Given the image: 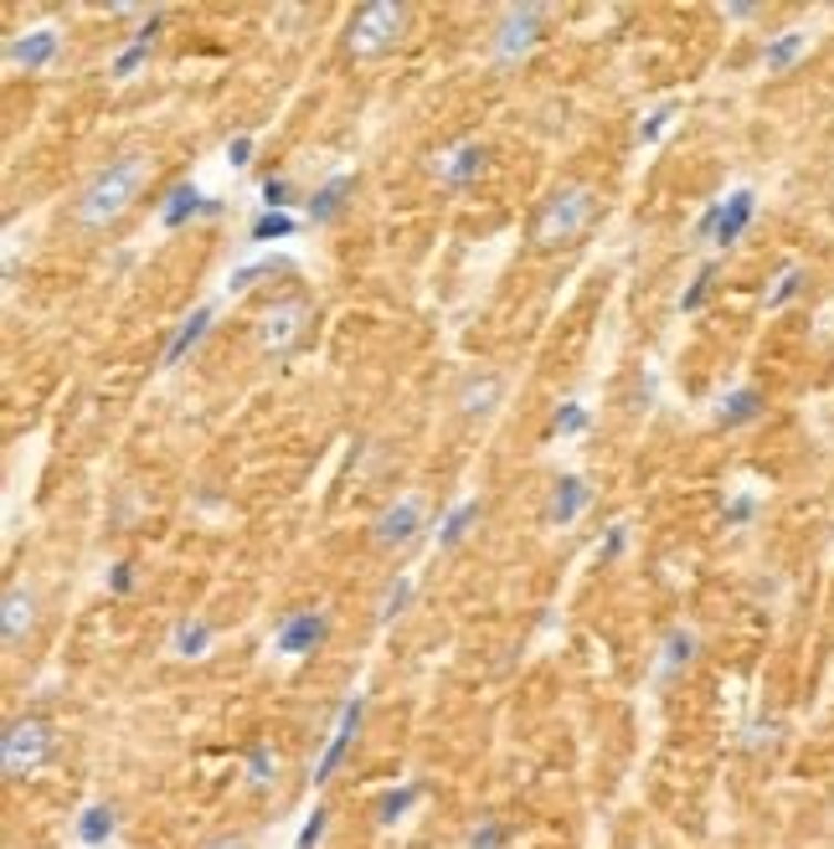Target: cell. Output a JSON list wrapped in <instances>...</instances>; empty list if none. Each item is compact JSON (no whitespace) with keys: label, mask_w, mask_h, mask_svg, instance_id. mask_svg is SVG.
<instances>
[{"label":"cell","mask_w":834,"mask_h":849,"mask_svg":"<svg viewBox=\"0 0 834 849\" xmlns=\"http://www.w3.org/2000/svg\"><path fill=\"white\" fill-rule=\"evenodd\" d=\"M721 521H727V531H737V525H752V521H758V494H737Z\"/></svg>","instance_id":"cell-39"},{"label":"cell","mask_w":834,"mask_h":849,"mask_svg":"<svg viewBox=\"0 0 834 849\" xmlns=\"http://www.w3.org/2000/svg\"><path fill=\"white\" fill-rule=\"evenodd\" d=\"M31 628H37V587L11 581L6 602H0V639H6V649H21Z\"/></svg>","instance_id":"cell-13"},{"label":"cell","mask_w":834,"mask_h":849,"mask_svg":"<svg viewBox=\"0 0 834 849\" xmlns=\"http://www.w3.org/2000/svg\"><path fill=\"white\" fill-rule=\"evenodd\" d=\"M165 15H170V11H165V6H155L145 27L129 31V42H124L119 52L108 57V77H114V83H129V77H135L139 67L149 62V52H155V36H160V27H165Z\"/></svg>","instance_id":"cell-11"},{"label":"cell","mask_w":834,"mask_h":849,"mask_svg":"<svg viewBox=\"0 0 834 849\" xmlns=\"http://www.w3.org/2000/svg\"><path fill=\"white\" fill-rule=\"evenodd\" d=\"M505 824L494 819V814H484V819L469 824V835H463V849H505Z\"/></svg>","instance_id":"cell-32"},{"label":"cell","mask_w":834,"mask_h":849,"mask_svg":"<svg viewBox=\"0 0 834 849\" xmlns=\"http://www.w3.org/2000/svg\"><path fill=\"white\" fill-rule=\"evenodd\" d=\"M711 283H716V263H706V269L690 279L686 294H680V314H700V310H706V298H711Z\"/></svg>","instance_id":"cell-35"},{"label":"cell","mask_w":834,"mask_h":849,"mask_svg":"<svg viewBox=\"0 0 834 849\" xmlns=\"http://www.w3.org/2000/svg\"><path fill=\"white\" fill-rule=\"evenodd\" d=\"M52 752H58L52 721H42V715H15L11 726H6V736H0V773L11 777V783H27V777H37L52 762Z\"/></svg>","instance_id":"cell-4"},{"label":"cell","mask_w":834,"mask_h":849,"mask_svg":"<svg viewBox=\"0 0 834 849\" xmlns=\"http://www.w3.org/2000/svg\"><path fill=\"white\" fill-rule=\"evenodd\" d=\"M325 835H330V808L320 804V808H314V814H310V819L299 824V839H294V849H320V845H325Z\"/></svg>","instance_id":"cell-38"},{"label":"cell","mask_w":834,"mask_h":849,"mask_svg":"<svg viewBox=\"0 0 834 849\" xmlns=\"http://www.w3.org/2000/svg\"><path fill=\"white\" fill-rule=\"evenodd\" d=\"M778 736H783V721H778V715H758V721L742 731V746L747 752H762V746H773Z\"/></svg>","instance_id":"cell-37"},{"label":"cell","mask_w":834,"mask_h":849,"mask_svg":"<svg viewBox=\"0 0 834 849\" xmlns=\"http://www.w3.org/2000/svg\"><path fill=\"white\" fill-rule=\"evenodd\" d=\"M541 21H546L541 6H505V11H500V21H494V31H490V62L500 73L521 67V62L536 52Z\"/></svg>","instance_id":"cell-5"},{"label":"cell","mask_w":834,"mask_h":849,"mask_svg":"<svg viewBox=\"0 0 834 849\" xmlns=\"http://www.w3.org/2000/svg\"><path fill=\"white\" fill-rule=\"evenodd\" d=\"M114 835H119V808L114 804H88L73 824V839L83 849H104Z\"/></svg>","instance_id":"cell-22"},{"label":"cell","mask_w":834,"mask_h":849,"mask_svg":"<svg viewBox=\"0 0 834 849\" xmlns=\"http://www.w3.org/2000/svg\"><path fill=\"white\" fill-rule=\"evenodd\" d=\"M201 849H253V839L248 835H217L211 845H201Z\"/></svg>","instance_id":"cell-44"},{"label":"cell","mask_w":834,"mask_h":849,"mask_svg":"<svg viewBox=\"0 0 834 849\" xmlns=\"http://www.w3.org/2000/svg\"><path fill=\"white\" fill-rule=\"evenodd\" d=\"M505 402V376L490 371V366H479V371H469L459 381V397H454V407H459V418H490L494 407Z\"/></svg>","instance_id":"cell-12"},{"label":"cell","mask_w":834,"mask_h":849,"mask_svg":"<svg viewBox=\"0 0 834 849\" xmlns=\"http://www.w3.org/2000/svg\"><path fill=\"white\" fill-rule=\"evenodd\" d=\"M407 21H413V11H407L403 0H372V6H361V11L351 15V27H345V52L356 62L387 57L392 46L403 42Z\"/></svg>","instance_id":"cell-3"},{"label":"cell","mask_w":834,"mask_h":849,"mask_svg":"<svg viewBox=\"0 0 834 849\" xmlns=\"http://www.w3.org/2000/svg\"><path fill=\"white\" fill-rule=\"evenodd\" d=\"M149 170H155V160H149L145 149H124V155H114L108 165H98L93 180L73 201V222L83 227V232H108V227L139 201V191L149 186Z\"/></svg>","instance_id":"cell-1"},{"label":"cell","mask_w":834,"mask_h":849,"mask_svg":"<svg viewBox=\"0 0 834 849\" xmlns=\"http://www.w3.org/2000/svg\"><path fill=\"white\" fill-rule=\"evenodd\" d=\"M417 804H423V783H403V788H387L382 798H376V824H382V829H397V824H403Z\"/></svg>","instance_id":"cell-27"},{"label":"cell","mask_w":834,"mask_h":849,"mask_svg":"<svg viewBox=\"0 0 834 849\" xmlns=\"http://www.w3.org/2000/svg\"><path fill=\"white\" fill-rule=\"evenodd\" d=\"M325 639H330V612L325 608H294V612H283L279 623H273L269 649L279 659H304V654H314Z\"/></svg>","instance_id":"cell-7"},{"label":"cell","mask_w":834,"mask_h":849,"mask_svg":"<svg viewBox=\"0 0 834 849\" xmlns=\"http://www.w3.org/2000/svg\"><path fill=\"white\" fill-rule=\"evenodd\" d=\"M628 552V525H608V536L597 546V562H618Z\"/></svg>","instance_id":"cell-40"},{"label":"cell","mask_w":834,"mask_h":849,"mask_svg":"<svg viewBox=\"0 0 834 849\" xmlns=\"http://www.w3.org/2000/svg\"><path fill=\"white\" fill-rule=\"evenodd\" d=\"M423 536V494H403V500H392L382 515L372 521V546L376 552H407L413 541Z\"/></svg>","instance_id":"cell-8"},{"label":"cell","mask_w":834,"mask_h":849,"mask_svg":"<svg viewBox=\"0 0 834 849\" xmlns=\"http://www.w3.org/2000/svg\"><path fill=\"white\" fill-rule=\"evenodd\" d=\"M587 505H593V484L582 474H562L552 484V494H546V525H552V531H566V525L582 521Z\"/></svg>","instance_id":"cell-14"},{"label":"cell","mask_w":834,"mask_h":849,"mask_svg":"<svg viewBox=\"0 0 834 849\" xmlns=\"http://www.w3.org/2000/svg\"><path fill=\"white\" fill-rule=\"evenodd\" d=\"M716 222H721V201H711V207L700 211V222H696V242H711V238H716Z\"/></svg>","instance_id":"cell-43"},{"label":"cell","mask_w":834,"mask_h":849,"mask_svg":"<svg viewBox=\"0 0 834 849\" xmlns=\"http://www.w3.org/2000/svg\"><path fill=\"white\" fill-rule=\"evenodd\" d=\"M211 643H217V628H211V618H201V612H191V618H180V623L170 628V654L176 659H207Z\"/></svg>","instance_id":"cell-21"},{"label":"cell","mask_w":834,"mask_h":849,"mask_svg":"<svg viewBox=\"0 0 834 849\" xmlns=\"http://www.w3.org/2000/svg\"><path fill=\"white\" fill-rule=\"evenodd\" d=\"M258 196H263V211H294V180L289 176H269L258 186Z\"/></svg>","instance_id":"cell-36"},{"label":"cell","mask_w":834,"mask_h":849,"mask_svg":"<svg viewBox=\"0 0 834 849\" xmlns=\"http://www.w3.org/2000/svg\"><path fill=\"white\" fill-rule=\"evenodd\" d=\"M413 597H417V577H413V572H397V577L382 587V597H376V623H382V628L397 623V618L413 608Z\"/></svg>","instance_id":"cell-26"},{"label":"cell","mask_w":834,"mask_h":849,"mask_svg":"<svg viewBox=\"0 0 834 849\" xmlns=\"http://www.w3.org/2000/svg\"><path fill=\"white\" fill-rule=\"evenodd\" d=\"M721 15H727V21H758L762 6H721Z\"/></svg>","instance_id":"cell-45"},{"label":"cell","mask_w":834,"mask_h":849,"mask_svg":"<svg viewBox=\"0 0 834 849\" xmlns=\"http://www.w3.org/2000/svg\"><path fill=\"white\" fill-rule=\"evenodd\" d=\"M479 521H484V505H479V500H459V505L444 515V525H438V552H454V546H463V541L475 536Z\"/></svg>","instance_id":"cell-24"},{"label":"cell","mask_w":834,"mask_h":849,"mask_svg":"<svg viewBox=\"0 0 834 849\" xmlns=\"http://www.w3.org/2000/svg\"><path fill=\"white\" fill-rule=\"evenodd\" d=\"M432 176H438V186H448V191H469V186L484 176V145H479V139L448 145L444 155H432Z\"/></svg>","instance_id":"cell-10"},{"label":"cell","mask_w":834,"mask_h":849,"mask_svg":"<svg viewBox=\"0 0 834 849\" xmlns=\"http://www.w3.org/2000/svg\"><path fill=\"white\" fill-rule=\"evenodd\" d=\"M108 593H114V597H129V593H135V566H129V562H114V566H108Z\"/></svg>","instance_id":"cell-42"},{"label":"cell","mask_w":834,"mask_h":849,"mask_svg":"<svg viewBox=\"0 0 834 849\" xmlns=\"http://www.w3.org/2000/svg\"><path fill=\"white\" fill-rule=\"evenodd\" d=\"M242 777H248V788L253 793H269L273 783H279V752H273V742L248 746V767H242Z\"/></svg>","instance_id":"cell-28"},{"label":"cell","mask_w":834,"mask_h":849,"mask_svg":"<svg viewBox=\"0 0 834 849\" xmlns=\"http://www.w3.org/2000/svg\"><path fill=\"white\" fill-rule=\"evenodd\" d=\"M696 649H700L696 628H686V623L670 628V633H665V643H659V680H675V674L696 659Z\"/></svg>","instance_id":"cell-25"},{"label":"cell","mask_w":834,"mask_h":849,"mask_svg":"<svg viewBox=\"0 0 834 849\" xmlns=\"http://www.w3.org/2000/svg\"><path fill=\"white\" fill-rule=\"evenodd\" d=\"M211 319H217V310H211V304H201V310H191L186 319H180L176 335H170V345H165V356H160L165 371H170V366H180V360L191 356L196 345L207 340V335H211Z\"/></svg>","instance_id":"cell-17"},{"label":"cell","mask_w":834,"mask_h":849,"mask_svg":"<svg viewBox=\"0 0 834 849\" xmlns=\"http://www.w3.org/2000/svg\"><path fill=\"white\" fill-rule=\"evenodd\" d=\"M804 283H809V273L799 269V263H789V269H783V273L773 279V289L762 294V310H773V314H778V310H789L793 298L804 294Z\"/></svg>","instance_id":"cell-31"},{"label":"cell","mask_w":834,"mask_h":849,"mask_svg":"<svg viewBox=\"0 0 834 849\" xmlns=\"http://www.w3.org/2000/svg\"><path fill=\"white\" fill-rule=\"evenodd\" d=\"M273 273H289V258H279V253L253 258V263H242V269L227 273V294H248L258 279H273Z\"/></svg>","instance_id":"cell-30"},{"label":"cell","mask_w":834,"mask_h":849,"mask_svg":"<svg viewBox=\"0 0 834 849\" xmlns=\"http://www.w3.org/2000/svg\"><path fill=\"white\" fill-rule=\"evenodd\" d=\"M587 422H593V407L587 402H562L552 418V438H577V432H587Z\"/></svg>","instance_id":"cell-34"},{"label":"cell","mask_w":834,"mask_h":849,"mask_svg":"<svg viewBox=\"0 0 834 849\" xmlns=\"http://www.w3.org/2000/svg\"><path fill=\"white\" fill-rule=\"evenodd\" d=\"M304 329H310V304L304 298H273L269 310L258 314L253 340L263 350V360H289L294 345L304 340Z\"/></svg>","instance_id":"cell-6"},{"label":"cell","mask_w":834,"mask_h":849,"mask_svg":"<svg viewBox=\"0 0 834 849\" xmlns=\"http://www.w3.org/2000/svg\"><path fill=\"white\" fill-rule=\"evenodd\" d=\"M351 196H356V176H351V170L330 176L325 186L310 196V227H330L345 211V201H351Z\"/></svg>","instance_id":"cell-20"},{"label":"cell","mask_w":834,"mask_h":849,"mask_svg":"<svg viewBox=\"0 0 834 849\" xmlns=\"http://www.w3.org/2000/svg\"><path fill=\"white\" fill-rule=\"evenodd\" d=\"M752 222H758V191H752V186L721 196V222H716L711 248H737V242L752 232Z\"/></svg>","instance_id":"cell-16"},{"label":"cell","mask_w":834,"mask_h":849,"mask_svg":"<svg viewBox=\"0 0 834 849\" xmlns=\"http://www.w3.org/2000/svg\"><path fill=\"white\" fill-rule=\"evenodd\" d=\"M361 721H366V695H351L335 715V731H330V742L320 746V757H314V788H325L330 777L341 773V762L351 757V746L361 736Z\"/></svg>","instance_id":"cell-9"},{"label":"cell","mask_w":834,"mask_h":849,"mask_svg":"<svg viewBox=\"0 0 834 849\" xmlns=\"http://www.w3.org/2000/svg\"><path fill=\"white\" fill-rule=\"evenodd\" d=\"M762 412H768V397L758 387H731L716 402V428H752Z\"/></svg>","instance_id":"cell-18"},{"label":"cell","mask_w":834,"mask_h":849,"mask_svg":"<svg viewBox=\"0 0 834 849\" xmlns=\"http://www.w3.org/2000/svg\"><path fill=\"white\" fill-rule=\"evenodd\" d=\"M675 114H680V98H665L659 108H649V114H644V124H639V145H659V139H665V129L675 124Z\"/></svg>","instance_id":"cell-33"},{"label":"cell","mask_w":834,"mask_h":849,"mask_svg":"<svg viewBox=\"0 0 834 849\" xmlns=\"http://www.w3.org/2000/svg\"><path fill=\"white\" fill-rule=\"evenodd\" d=\"M299 232V217L294 211H258L253 227H248V242L269 248V242H289Z\"/></svg>","instance_id":"cell-29"},{"label":"cell","mask_w":834,"mask_h":849,"mask_svg":"<svg viewBox=\"0 0 834 849\" xmlns=\"http://www.w3.org/2000/svg\"><path fill=\"white\" fill-rule=\"evenodd\" d=\"M253 135H238V139H227V165H232V170H248V165H253Z\"/></svg>","instance_id":"cell-41"},{"label":"cell","mask_w":834,"mask_h":849,"mask_svg":"<svg viewBox=\"0 0 834 849\" xmlns=\"http://www.w3.org/2000/svg\"><path fill=\"white\" fill-rule=\"evenodd\" d=\"M62 57V36L58 27H37V31H21L11 46H6V62L11 67H27V73H46L52 62Z\"/></svg>","instance_id":"cell-15"},{"label":"cell","mask_w":834,"mask_h":849,"mask_svg":"<svg viewBox=\"0 0 834 849\" xmlns=\"http://www.w3.org/2000/svg\"><path fill=\"white\" fill-rule=\"evenodd\" d=\"M597 217V196L593 186H562L541 201L536 222H531V242H536L541 253H552V248H566V242H577Z\"/></svg>","instance_id":"cell-2"},{"label":"cell","mask_w":834,"mask_h":849,"mask_svg":"<svg viewBox=\"0 0 834 849\" xmlns=\"http://www.w3.org/2000/svg\"><path fill=\"white\" fill-rule=\"evenodd\" d=\"M217 217H227V201H222V196H207V211H201V222H217Z\"/></svg>","instance_id":"cell-46"},{"label":"cell","mask_w":834,"mask_h":849,"mask_svg":"<svg viewBox=\"0 0 834 849\" xmlns=\"http://www.w3.org/2000/svg\"><path fill=\"white\" fill-rule=\"evenodd\" d=\"M804 52H809V31L804 27L778 31L773 42L762 46V67H768V73H793V67L804 62Z\"/></svg>","instance_id":"cell-23"},{"label":"cell","mask_w":834,"mask_h":849,"mask_svg":"<svg viewBox=\"0 0 834 849\" xmlns=\"http://www.w3.org/2000/svg\"><path fill=\"white\" fill-rule=\"evenodd\" d=\"M207 211V191L196 186V180H180V186H170L160 201V227L165 232H180L186 222H196Z\"/></svg>","instance_id":"cell-19"}]
</instances>
